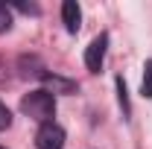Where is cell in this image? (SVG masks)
<instances>
[{"label":"cell","instance_id":"obj_1","mask_svg":"<svg viewBox=\"0 0 152 149\" xmlns=\"http://www.w3.org/2000/svg\"><path fill=\"white\" fill-rule=\"evenodd\" d=\"M20 111L26 117H32L35 123H53V114H56V96L50 91H29L23 99H20Z\"/></svg>","mask_w":152,"mask_h":149},{"label":"cell","instance_id":"obj_2","mask_svg":"<svg viewBox=\"0 0 152 149\" xmlns=\"http://www.w3.org/2000/svg\"><path fill=\"white\" fill-rule=\"evenodd\" d=\"M105 50H108V35H105V32H99V35L88 44V50H85V67H88L91 73H99V70H102Z\"/></svg>","mask_w":152,"mask_h":149},{"label":"cell","instance_id":"obj_3","mask_svg":"<svg viewBox=\"0 0 152 149\" xmlns=\"http://www.w3.org/2000/svg\"><path fill=\"white\" fill-rule=\"evenodd\" d=\"M38 149H64V129L58 123H44L35 134Z\"/></svg>","mask_w":152,"mask_h":149},{"label":"cell","instance_id":"obj_4","mask_svg":"<svg viewBox=\"0 0 152 149\" xmlns=\"http://www.w3.org/2000/svg\"><path fill=\"white\" fill-rule=\"evenodd\" d=\"M61 20H64V29L70 35L79 32V26H82V9H79L76 0H64L61 3Z\"/></svg>","mask_w":152,"mask_h":149},{"label":"cell","instance_id":"obj_5","mask_svg":"<svg viewBox=\"0 0 152 149\" xmlns=\"http://www.w3.org/2000/svg\"><path fill=\"white\" fill-rule=\"evenodd\" d=\"M44 79V91H50V93H73L76 91V82H70V79H64V76H56V73H44L41 76Z\"/></svg>","mask_w":152,"mask_h":149},{"label":"cell","instance_id":"obj_6","mask_svg":"<svg viewBox=\"0 0 152 149\" xmlns=\"http://www.w3.org/2000/svg\"><path fill=\"white\" fill-rule=\"evenodd\" d=\"M117 99H120L123 117H129V114H132V105H129V91H126V82H123V76H117Z\"/></svg>","mask_w":152,"mask_h":149},{"label":"cell","instance_id":"obj_7","mask_svg":"<svg viewBox=\"0 0 152 149\" xmlns=\"http://www.w3.org/2000/svg\"><path fill=\"white\" fill-rule=\"evenodd\" d=\"M140 93H143L146 99H152V58L143 64V82H140Z\"/></svg>","mask_w":152,"mask_h":149},{"label":"cell","instance_id":"obj_8","mask_svg":"<svg viewBox=\"0 0 152 149\" xmlns=\"http://www.w3.org/2000/svg\"><path fill=\"white\" fill-rule=\"evenodd\" d=\"M9 29H12V15H9L6 3H0V35H3V32H9Z\"/></svg>","mask_w":152,"mask_h":149},{"label":"cell","instance_id":"obj_9","mask_svg":"<svg viewBox=\"0 0 152 149\" xmlns=\"http://www.w3.org/2000/svg\"><path fill=\"white\" fill-rule=\"evenodd\" d=\"M9 126H12V111H9V108L0 102V131H3V129H9Z\"/></svg>","mask_w":152,"mask_h":149},{"label":"cell","instance_id":"obj_10","mask_svg":"<svg viewBox=\"0 0 152 149\" xmlns=\"http://www.w3.org/2000/svg\"><path fill=\"white\" fill-rule=\"evenodd\" d=\"M0 149H6V146H0Z\"/></svg>","mask_w":152,"mask_h":149}]
</instances>
